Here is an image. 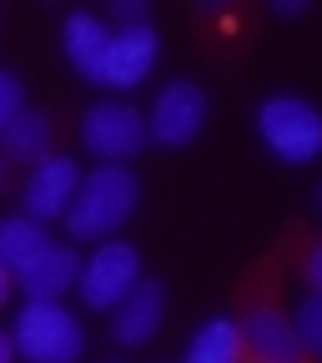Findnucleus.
<instances>
[{
	"mask_svg": "<svg viewBox=\"0 0 322 363\" xmlns=\"http://www.w3.org/2000/svg\"><path fill=\"white\" fill-rule=\"evenodd\" d=\"M302 278H307V288L312 293H322V238H302Z\"/></svg>",
	"mask_w": 322,
	"mask_h": 363,
	"instance_id": "nucleus-18",
	"label": "nucleus"
},
{
	"mask_svg": "<svg viewBox=\"0 0 322 363\" xmlns=\"http://www.w3.org/2000/svg\"><path fill=\"white\" fill-rule=\"evenodd\" d=\"M111 26L101 16H86V11H71L66 26H61V45H66V61L86 76V81H96L106 76V51H111Z\"/></svg>",
	"mask_w": 322,
	"mask_h": 363,
	"instance_id": "nucleus-11",
	"label": "nucleus"
},
{
	"mask_svg": "<svg viewBox=\"0 0 322 363\" xmlns=\"http://www.w3.org/2000/svg\"><path fill=\"white\" fill-rule=\"evenodd\" d=\"M0 187H6V157H0Z\"/></svg>",
	"mask_w": 322,
	"mask_h": 363,
	"instance_id": "nucleus-22",
	"label": "nucleus"
},
{
	"mask_svg": "<svg viewBox=\"0 0 322 363\" xmlns=\"http://www.w3.org/2000/svg\"><path fill=\"white\" fill-rule=\"evenodd\" d=\"M156 51H161V35H156L151 21L116 30V35H111V51H106V76H101V86H111V91L142 86V81L151 76V66H156Z\"/></svg>",
	"mask_w": 322,
	"mask_h": 363,
	"instance_id": "nucleus-9",
	"label": "nucleus"
},
{
	"mask_svg": "<svg viewBox=\"0 0 322 363\" xmlns=\"http://www.w3.org/2000/svg\"><path fill=\"white\" fill-rule=\"evenodd\" d=\"M142 283V252L131 242L111 238V242H96V252L86 257L81 267V303L91 313H116V303Z\"/></svg>",
	"mask_w": 322,
	"mask_h": 363,
	"instance_id": "nucleus-5",
	"label": "nucleus"
},
{
	"mask_svg": "<svg viewBox=\"0 0 322 363\" xmlns=\"http://www.w3.org/2000/svg\"><path fill=\"white\" fill-rule=\"evenodd\" d=\"M207 91L202 86H192V81H171V86H161V96H156V106H151V116H146V126H151V142H161V147H187V142H197L202 136V126H207Z\"/></svg>",
	"mask_w": 322,
	"mask_h": 363,
	"instance_id": "nucleus-7",
	"label": "nucleus"
},
{
	"mask_svg": "<svg viewBox=\"0 0 322 363\" xmlns=\"http://www.w3.org/2000/svg\"><path fill=\"white\" fill-rule=\"evenodd\" d=\"M181 363H247V343H242L237 318H207V323L192 333Z\"/></svg>",
	"mask_w": 322,
	"mask_h": 363,
	"instance_id": "nucleus-15",
	"label": "nucleus"
},
{
	"mask_svg": "<svg viewBox=\"0 0 322 363\" xmlns=\"http://www.w3.org/2000/svg\"><path fill=\"white\" fill-rule=\"evenodd\" d=\"M317 202H322V192H317Z\"/></svg>",
	"mask_w": 322,
	"mask_h": 363,
	"instance_id": "nucleus-24",
	"label": "nucleus"
},
{
	"mask_svg": "<svg viewBox=\"0 0 322 363\" xmlns=\"http://www.w3.org/2000/svg\"><path fill=\"white\" fill-rule=\"evenodd\" d=\"M11 338L25 363H81L86 353L81 318L66 303H25L11 323Z\"/></svg>",
	"mask_w": 322,
	"mask_h": 363,
	"instance_id": "nucleus-3",
	"label": "nucleus"
},
{
	"mask_svg": "<svg viewBox=\"0 0 322 363\" xmlns=\"http://www.w3.org/2000/svg\"><path fill=\"white\" fill-rule=\"evenodd\" d=\"M76 187H81V167H76L71 157H45V162L30 167V177H25L21 207H25V217H35V222H56V217L71 212Z\"/></svg>",
	"mask_w": 322,
	"mask_h": 363,
	"instance_id": "nucleus-8",
	"label": "nucleus"
},
{
	"mask_svg": "<svg viewBox=\"0 0 322 363\" xmlns=\"http://www.w3.org/2000/svg\"><path fill=\"white\" fill-rule=\"evenodd\" d=\"M136 202H142V182H136V172L121 167V162H106V167L81 177L76 202H71V212L61 222H66V233L76 242H111L126 227V217L136 212Z\"/></svg>",
	"mask_w": 322,
	"mask_h": 363,
	"instance_id": "nucleus-2",
	"label": "nucleus"
},
{
	"mask_svg": "<svg viewBox=\"0 0 322 363\" xmlns=\"http://www.w3.org/2000/svg\"><path fill=\"white\" fill-rule=\"evenodd\" d=\"M81 142L86 152H96L101 162H131L151 142V126L146 116L126 106V101H96L86 116H81Z\"/></svg>",
	"mask_w": 322,
	"mask_h": 363,
	"instance_id": "nucleus-6",
	"label": "nucleus"
},
{
	"mask_svg": "<svg viewBox=\"0 0 322 363\" xmlns=\"http://www.w3.org/2000/svg\"><path fill=\"white\" fill-rule=\"evenodd\" d=\"M56 242L45 238V222L35 217H0V267L11 272V278H21V272H30L45 252H51Z\"/></svg>",
	"mask_w": 322,
	"mask_h": 363,
	"instance_id": "nucleus-13",
	"label": "nucleus"
},
{
	"mask_svg": "<svg viewBox=\"0 0 322 363\" xmlns=\"http://www.w3.org/2000/svg\"><path fill=\"white\" fill-rule=\"evenodd\" d=\"M11 288H16V278H11V272H6V267H0V303H6V298H11Z\"/></svg>",
	"mask_w": 322,
	"mask_h": 363,
	"instance_id": "nucleus-21",
	"label": "nucleus"
},
{
	"mask_svg": "<svg viewBox=\"0 0 322 363\" xmlns=\"http://www.w3.org/2000/svg\"><path fill=\"white\" fill-rule=\"evenodd\" d=\"M277 262H257L237 298H242V318H237V328H242V343H247V358H262V363H307V348L292 328V318L282 313V298H277Z\"/></svg>",
	"mask_w": 322,
	"mask_h": 363,
	"instance_id": "nucleus-1",
	"label": "nucleus"
},
{
	"mask_svg": "<svg viewBox=\"0 0 322 363\" xmlns=\"http://www.w3.org/2000/svg\"><path fill=\"white\" fill-rule=\"evenodd\" d=\"M257 131H262L267 152L292 167L322 157V111L302 96H267L257 106Z\"/></svg>",
	"mask_w": 322,
	"mask_h": 363,
	"instance_id": "nucleus-4",
	"label": "nucleus"
},
{
	"mask_svg": "<svg viewBox=\"0 0 322 363\" xmlns=\"http://www.w3.org/2000/svg\"><path fill=\"white\" fill-rule=\"evenodd\" d=\"M247 363H262V358H247Z\"/></svg>",
	"mask_w": 322,
	"mask_h": 363,
	"instance_id": "nucleus-23",
	"label": "nucleus"
},
{
	"mask_svg": "<svg viewBox=\"0 0 322 363\" xmlns=\"http://www.w3.org/2000/svg\"><path fill=\"white\" fill-rule=\"evenodd\" d=\"M292 328H297V338H302L307 353H322V293H307V298L297 303Z\"/></svg>",
	"mask_w": 322,
	"mask_h": 363,
	"instance_id": "nucleus-16",
	"label": "nucleus"
},
{
	"mask_svg": "<svg viewBox=\"0 0 322 363\" xmlns=\"http://www.w3.org/2000/svg\"><path fill=\"white\" fill-rule=\"evenodd\" d=\"M0 363H16V338L0 328Z\"/></svg>",
	"mask_w": 322,
	"mask_h": 363,
	"instance_id": "nucleus-20",
	"label": "nucleus"
},
{
	"mask_svg": "<svg viewBox=\"0 0 322 363\" xmlns=\"http://www.w3.org/2000/svg\"><path fill=\"white\" fill-rule=\"evenodd\" d=\"M76 283H81V252L76 247H51L30 272L16 278L25 303H61V293H71Z\"/></svg>",
	"mask_w": 322,
	"mask_h": 363,
	"instance_id": "nucleus-12",
	"label": "nucleus"
},
{
	"mask_svg": "<svg viewBox=\"0 0 322 363\" xmlns=\"http://www.w3.org/2000/svg\"><path fill=\"white\" fill-rule=\"evenodd\" d=\"M161 318H166V288L161 283H136L111 313V338L121 348H142L161 333Z\"/></svg>",
	"mask_w": 322,
	"mask_h": 363,
	"instance_id": "nucleus-10",
	"label": "nucleus"
},
{
	"mask_svg": "<svg viewBox=\"0 0 322 363\" xmlns=\"http://www.w3.org/2000/svg\"><path fill=\"white\" fill-rule=\"evenodd\" d=\"M111 21H116V30L146 26V0H116V6H111Z\"/></svg>",
	"mask_w": 322,
	"mask_h": 363,
	"instance_id": "nucleus-19",
	"label": "nucleus"
},
{
	"mask_svg": "<svg viewBox=\"0 0 322 363\" xmlns=\"http://www.w3.org/2000/svg\"><path fill=\"white\" fill-rule=\"evenodd\" d=\"M21 111H25V86H21L16 71L0 66V136H6V126H11Z\"/></svg>",
	"mask_w": 322,
	"mask_h": 363,
	"instance_id": "nucleus-17",
	"label": "nucleus"
},
{
	"mask_svg": "<svg viewBox=\"0 0 322 363\" xmlns=\"http://www.w3.org/2000/svg\"><path fill=\"white\" fill-rule=\"evenodd\" d=\"M0 147H6L11 162H30V167H40L45 157H56V152H51V147H56V126H51V116H45V111H30V106H25V111L6 126Z\"/></svg>",
	"mask_w": 322,
	"mask_h": 363,
	"instance_id": "nucleus-14",
	"label": "nucleus"
}]
</instances>
